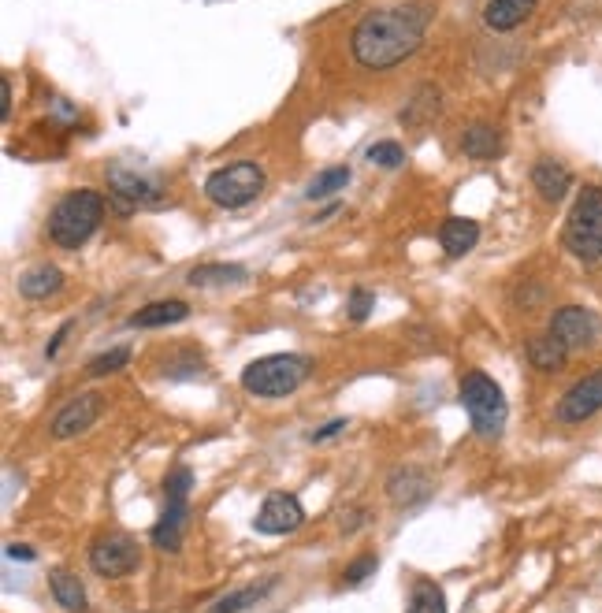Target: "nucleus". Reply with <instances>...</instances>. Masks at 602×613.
<instances>
[{
	"instance_id": "f257e3e1",
	"label": "nucleus",
	"mask_w": 602,
	"mask_h": 613,
	"mask_svg": "<svg viewBox=\"0 0 602 613\" xmlns=\"http://www.w3.org/2000/svg\"><path fill=\"white\" fill-rule=\"evenodd\" d=\"M432 23V4L428 0H409L398 8H380L368 12L350 34V49L354 60L368 71H387V67L402 64L424 45Z\"/></svg>"
},
{
	"instance_id": "f03ea898",
	"label": "nucleus",
	"mask_w": 602,
	"mask_h": 613,
	"mask_svg": "<svg viewBox=\"0 0 602 613\" xmlns=\"http://www.w3.org/2000/svg\"><path fill=\"white\" fill-rule=\"evenodd\" d=\"M101 220H105V197L97 190H71L56 201L53 216H49V238L60 249H79L90 242Z\"/></svg>"
},
{
	"instance_id": "7ed1b4c3",
	"label": "nucleus",
	"mask_w": 602,
	"mask_h": 613,
	"mask_svg": "<svg viewBox=\"0 0 602 613\" xmlns=\"http://www.w3.org/2000/svg\"><path fill=\"white\" fill-rule=\"evenodd\" d=\"M313 361L305 353H268L242 368V387L257 398H287L309 379Z\"/></svg>"
},
{
	"instance_id": "20e7f679",
	"label": "nucleus",
	"mask_w": 602,
	"mask_h": 613,
	"mask_svg": "<svg viewBox=\"0 0 602 613\" xmlns=\"http://www.w3.org/2000/svg\"><path fill=\"white\" fill-rule=\"evenodd\" d=\"M461 409L469 413L472 431L480 439H498L502 428H506V417H510V405H506V394L498 387L495 379L484 376V372H469L461 379Z\"/></svg>"
},
{
	"instance_id": "39448f33",
	"label": "nucleus",
	"mask_w": 602,
	"mask_h": 613,
	"mask_svg": "<svg viewBox=\"0 0 602 613\" xmlns=\"http://www.w3.org/2000/svg\"><path fill=\"white\" fill-rule=\"evenodd\" d=\"M264 190V171L253 160H238L227 168H216L205 179V197L216 209H242L249 201H257Z\"/></svg>"
},
{
	"instance_id": "423d86ee",
	"label": "nucleus",
	"mask_w": 602,
	"mask_h": 613,
	"mask_svg": "<svg viewBox=\"0 0 602 613\" xmlns=\"http://www.w3.org/2000/svg\"><path fill=\"white\" fill-rule=\"evenodd\" d=\"M108 197L116 201L119 212L131 209H145V205H160V179L157 175H145L138 168H127V164H112L108 168Z\"/></svg>"
},
{
	"instance_id": "0eeeda50",
	"label": "nucleus",
	"mask_w": 602,
	"mask_h": 613,
	"mask_svg": "<svg viewBox=\"0 0 602 613\" xmlns=\"http://www.w3.org/2000/svg\"><path fill=\"white\" fill-rule=\"evenodd\" d=\"M90 565L97 576H108V580H119V576L134 573L142 565V554L134 547V539L127 535H105L90 547Z\"/></svg>"
},
{
	"instance_id": "6e6552de",
	"label": "nucleus",
	"mask_w": 602,
	"mask_h": 613,
	"mask_svg": "<svg viewBox=\"0 0 602 613\" xmlns=\"http://www.w3.org/2000/svg\"><path fill=\"white\" fill-rule=\"evenodd\" d=\"M301 524H305V509H301L298 495H287V491H275L264 498V506L253 517V528L261 535H290L298 532Z\"/></svg>"
},
{
	"instance_id": "1a4fd4ad",
	"label": "nucleus",
	"mask_w": 602,
	"mask_h": 613,
	"mask_svg": "<svg viewBox=\"0 0 602 613\" xmlns=\"http://www.w3.org/2000/svg\"><path fill=\"white\" fill-rule=\"evenodd\" d=\"M101 413H105V398H101L97 391L75 394V398H71V402H67L64 409L53 417L49 431H53V439H75V435H82V431H90Z\"/></svg>"
},
{
	"instance_id": "9d476101",
	"label": "nucleus",
	"mask_w": 602,
	"mask_h": 613,
	"mask_svg": "<svg viewBox=\"0 0 602 613\" xmlns=\"http://www.w3.org/2000/svg\"><path fill=\"white\" fill-rule=\"evenodd\" d=\"M599 409H602V368L584 379H576L573 387L565 391V398L558 402V420L562 424H584Z\"/></svg>"
},
{
	"instance_id": "9b49d317",
	"label": "nucleus",
	"mask_w": 602,
	"mask_h": 613,
	"mask_svg": "<svg viewBox=\"0 0 602 613\" xmlns=\"http://www.w3.org/2000/svg\"><path fill=\"white\" fill-rule=\"evenodd\" d=\"M550 335L562 339L569 350H580V346H591L595 335H599V316L584 309V305H562L558 313L550 316Z\"/></svg>"
},
{
	"instance_id": "f8f14e48",
	"label": "nucleus",
	"mask_w": 602,
	"mask_h": 613,
	"mask_svg": "<svg viewBox=\"0 0 602 613\" xmlns=\"http://www.w3.org/2000/svg\"><path fill=\"white\" fill-rule=\"evenodd\" d=\"M186 517H190V498H164V513L153 524V547H160L164 554H179Z\"/></svg>"
},
{
	"instance_id": "ddd939ff",
	"label": "nucleus",
	"mask_w": 602,
	"mask_h": 613,
	"mask_svg": "<svg viewBox=\"0 0 602 613\" xmlns=\"http://www.w3.org/2000/svg\"><path fill=\"white\" fill-rule=\"evenodd\" d=\"M432 495V476L417 465H402V469H394L387 476V498H391L394 506H417L424 498Z\"/></svg>"
},
{
	"instance_id": "4468645a",
	"label": "nucleus",
	"mask_w": 602,
	"mask_h": 613,
	"mask_svg": "<svg viewBox=\"0 0 602 613\" xmlns=\"http://www.w3.org/2000/svg\"><path fill=\"white\" fill-rule=\"evenodd\" d=\"M562 242L576 261L599 264L602 261V220H576V216H569Z\"/></svg>"
},
{
	"instance_id": "2eb2a0df",
	"label": "nucleus",
	"mask_w": 602,
	"mask_h": 613,
	"mask_svg": "<svg viewBox=\"0 0 602 613\" xmlns=\"http://www.w3.org/2000/svg\"><path fill=\"white\" fill-rule=\"evenodd\" d=\"M532 186H536V194L543 197V201L558 205V201L573 190V175H569V168H565L562 160L543 157L536 168H532Z\"/></svg>"
},
{
	"instance_id": "dca6fc26",
	"label": "nucleus",
	"mask_w": 602,
	"mask_h": 613,
	"mask_svg": "<svg viewBox=\"0 0 602 613\" xmlns=\"http://www.w3.org/2000/svg\"><path fill=\"white\" fill-rule=\"evenodd\" d=\"M539 0H487L484 8V23L498 34H506V30H517L528 19V15L536 12Z\"/></svg>"
},
{
	"instance_id": "f3484780",
	"label": "nucleus",
	"mask_w": 602,
	"mask_h": 613,
	"mask_svg": "<svg viewBox=\"0 0 602 613\" xmlns=\"http://www.w3.org/2000/svg\"><path fill=\"white\" fill-rule=\"evenodd\" d=\"M461 153L469 160H495L502 153V131L495 123H472L469 131L461 134Z\"/></svg>"
},
{
	"instance_id": "a211bd4d",
	"label": "nucleus",
	"mask_w": 602,
	"mask_h": 613,
	"mask_svg": "<svg viewBox=\"0 0 602 613\" xmlns=\"http://www.w3.org/2000/svg\"><path fill=\"white\" fill-rule=\"evenodd\" d=\"M439 242L450 257H465L469 249H476L480 242V223L476 220H465V216H450V220L439 227Z\"/></svg>"
},
{
	"instance_id": "6ab92c4d",
	"label": "nucleus",
	"mask_w": 602,
	"mask_h": 613,
	"mask_svg": "<svg viewBox=\"0 0 602 613\" xmlns=\"http://www.w3.org/2000/svg\"><path fill=\"white\" fill-rule=\"evenodd\" d=\"M569 361V346L562 339H554L550 331L528 339V365L539 368V372H558V368Z\"/></svg>"
},
{
	"instance_id": "aec40b11",
	"label": "nucleus",
	"mask_w": 602,
	"mask_h": 613,
	"mask_svg": "<svg viewBox=\"0 0 602 613\" xmlns=\"http://www.w3.org/2000/svg\"><path fill=\"white\" fill-rule=\"evenodd\" d=\"M190 316V305L179 298H168V301H153V305H145L138 313L131 316V327H168V324H179Z\"/></svg>"
},
{
	"instance_id": "412c9836",
	"label": "nucleus",
	"mask_w": 602,
	"mask_h": 613,
	"mask_svg": "<svg viewBox=\"0 0 602 613\" xmlns=\"http://www.w3.org/2000/svg\"><path fill=\"white\" fill-rule=\"evenodd\" d=\"M49 591H53L56 606H64L67 613H86V587L75 573H67V569L49 573Z\"/></svg>"
},
{
	"instance_id": "4be33fe9",
	"label": "nucleus",
	"mask_w": 602,
	"mask_h": 613,
	"mask_svg": "<svg viewBox=\"0 0 602 613\" xmlns=\"http://www.w3.org/2000/svg\"><path fill=\"white\" fill-rule=\"evenodd\" d=\"M60 287H64V272L53 268V264H41V268H34V272H27L23 279H19V294L30 301L53 298Z\"/></svg>"
},
{
	"instance_id": "5701e85b",
	"label": "nucleus",
	"mask_w": 602,
	"mask_h": 613,
	"mask_svg": "<svg viewBox=\"0 0 602 613\" xmlns=\"http://www.w3.org/2000/svg\"><path fill=\"white\" fill-rule=\"evenodd\" d=\"M275 587V580H264V584H249V587H238V591H231V595H223V599H216L205 613H242L246 606H253V602H261L268 591Z\"/></svg>"
},
{
	"instance_id": "b1692460",
	"label": "nucleus",
	"mask_w": 602,
	"mask_h": 613,
	"mask_svg": "<svg viewBox=\"0 0 602 613\" xmlns=\"http://www.w3.org/2000/svg\"><path fill=\"white\" fill-rule=\"evenodd\" d=\"M246 279V268L242 264H197L190 272V283L194 287H216V283H242Z\"/></svg>"
},
{
	"instance_id": "393cba45",
	"label": "nucleus",
	"mask_w": 602,
	"mask_h": 613,
	"mask_svg": "<svg viewBox=\"0 0 602 613\" xmlns=\"http://www.w3.org/2000/svg\"><path fill=\"white\" fill-rule=\"evenodd\" d=\"M432 116H439V90L435 86H420L417 97L409 101V108H402V123L420 127V123H428Z\"/></svg>"
},
{
	"instance_id": "a878e982",
	"label": "nucleus",
	"mask_w": 602,
	"mask_h": 613,
	"mask_svg": "<svg viewBox=\"0 0 602 613\" xmlns=\"http://www.w3.org/2000/svg\"><path fill=\"white\" fill-rule=\"evenodd\" d=\"M409 613H446L443 587L432 584V580H417L413 595H409Z\"/></svg>"
},
{
	"instance_id": "bb28decb",
	"label": "nucleus",
	"mask_w": 602,
	"mask_h": 613,
	"mask_svg": "<svg viewBox=\"0 0 602 613\" xmlns=\"http://www.w3.org/2000/svg\"><path fill=\"white\" fill-rule=\"evenodd\" d=\"M346 183H350V168H328L316 175L313 186H309L305 194H309V201H324V197L346 190Z\"/></svg>"
},
{
	"instance_id": "cd10ccee",
	"label": "nucleus",
	"mask_w": 602,
	"mask_h": 613,
	"mask_svg": "<svg viewBox=\"0 0 602 613\" xmlns=\"http://www.w3.org/2000/svg\"><path fill=\"white\" fill-rule=\"evenodd\" d=\"M131 365V350L127 346H116V350H108V353H97L90 365H86V372L90 376H112V372H119V368H127Z\"/></svg>"
},
{
	"instance_id": "c85d7f7f",
	"label": "nucleus",
	"mask_w": 602,
	"mask_h": 613,
	"mask_svg": "<svg viewBox=\"0 0 602 613\" xmlns=\"http://www.w3.org/2000/svg\"><path fill=\"white\" fill-rule=\"evenodd\" d=\"M190 487H194V469L190 465H175L164 480V498H190Z\"/></svg>"
},
{
	"instance_id": "c756f323",
	"label": "nucleus",
	"mask_w": 602,
	"mask_h": 613,
	"mask_svg": "<svg viewBox=\"0 0 602 613\" xmlns=\"http://www.w3.org/2000/svg\"><path fill=\"white\" fill-rule=\"evenodd\" d=\"M376 569H380V558H376V554H361L357 561L346 565L342 580H346V587H357V584H365L368 576H376Z\"/></svg>"
},
{
	"instance_id": "7c9ffc66",
	"label": "nucleus",
	"mask_w": 602,
	"mask_h": 613,
	"mask_svg": "<svg viewBox=\"0 0 602 613\" xmlns=\"http://www.w3.org/2000/svg\"><path fill=\"white\" fill-rule=\"evenodd\" d=\"M368 160L380 164V168H398V164L406 160V153H402V145L398 142H376L368 149Z\"/></svg>"
},
{
	"instance_id": "2f4dec72",
	"label": "nucleus",
	"mask_w": 602,
	"mask_h": 613,
	"mask_svg": "<svg viewBox=\"0 0 602 613\" xmlns=\"http://www.w3.org/2000/svg\"><path fill=\"white\" fill-rule=\"evenodd\" d=\"M346 309H350V320H357V324H361V320H368V313H372V309H376V294H372V290H350V301H346Z\"/></svg>"
},
{
	"instance_id": "473e14b6",
	"label": "nucleus",
	"mask_w": 602,
	"mask_h": 613,
	"mask_svg": "<svg viewBox=\"0 0 602 613\" xmlns=\"http://www.w3.org/2000/svg\"><path fill=\"white\" fill-rule=\"evenodd\" d=\"M350 428L346 420H331V424H324V428H316L313 435H309V443H328V439H335V435H342V431Z\"/></svg>"
},
{
	"instance_id": "72a5a7b5",
	"label": "nucleus",
	"mask_w": 602,
	"mask_h": 613,
	"mask_svg": "<svg viewBox=\"0 0 602 613\" xmlns=\"http://www.w3.org/2000/svg\"><path fill=\"white\" fill-rule=\"evenodd\" d=\"M12 116V82L8 75H0V119Z\"/></svg>"
},
{
	"instance_id": "f704fd0d",
	"label": "nucleus",
	"mask_w": 602,
	"mask_h": 613,
	"mask_svg": "<svg viewBox=\"0 0 602 613\" xmlns=\"http://www.w3.org/2000/svg\"><path fill=\"white\" fill-rule=\"evenodd\" d=\"M71 327H75V324L67 320V324L60 327V331H56V335H53V342L45 346V357H56V353H60V346H64V339H67V335H71Z\"/></svg>"
},
{
	"instance_id": "c9c22d12",
	"label": "nucleus",
	"mask_w": 602,
	"mask_h": 613,
	"mask_svg": "<svg viewBox=\"0 0 602 613\" xmlns=\"http://www.w3.org/2000/svg\"><path fill=\"white\" fill-rule=\"evenodd\" d=\"M8 558H12V561H34L38 554H34L27 543H8Z\"/></svg>"
}]
</instances>
